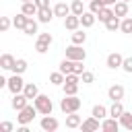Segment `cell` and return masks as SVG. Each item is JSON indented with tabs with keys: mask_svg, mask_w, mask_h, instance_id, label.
Segmentation results:
<instances>
[{
	"mask_svg": "<svg viewBox=\"0 0 132 132\" xmlns=\"http://www.w3.org/2000/svg\"><path fill=\"white\" fill-rule=\"evenodd\" d=\"M109 111H107V107L105 105H95L93 107V111H91V116H95V118H99V120H105V116H107Z\"/></svg>",
	"mask_w": 132,
	"mask_h": 132,
	"instance_id": "obj_31",
	"label": "cell"
},
{
	"mask_svg": "<svg viewBox=\"0 0 132 132\" xmlns=\"http://www.w3.org/2000/svg\"><path fill=\"white\" fill-rule=\"evenodd\" d=\"M27 103H29V99H27V95H25V93H16V95L12 97V101H10L12 109H16V111H21Z\"/></svg>",
	"mask_w": 132,
	"mask_h": 132,
	"instance_id": "obj_11",
	"label": "cell"
},
{
	"mask_svg": "<svg viewBox=\"0 0 132 132\" xmlns=\"http://www.w3.org/2000/svg\"><path fill=\"white\" fill-rule=\"evenodd\" d=\"M56 16V12H54V8H39V12H37V19H39V23H50L52 19Z\"/></svg>",
	"mask_w": 132,
	"mask_h": 132,
	"instance_id": "obj_15",
	"label": "cell"
},
{
	"mask_svg": "<svg viewBox=\"0 0 132 132\" xmlns=\"http://www.w3.org/2000/svg\"><path fill=\"white\" fill-rule=\"evenodd\" d=\"M35 113H39L37 111V107H35V103L33 105H25L21 111H19V116H16V122L21 124V126H27V124H31L33 122V118H35Z\"/></svg>",
	"mask_w": 132,
	"mask_h": 132,
	"instance_id": "obj_2",
	"label": "cell"
},
{
	"mask_svg": "<svg viewBox=\"0 0 132 132\" xmlns=\"http://www.w3.org/2000/svg\"><path fill=\"white\" fill-rule=\"evenodd\" d=\"M10 25H12V21H10L8 16H2V19H0V31H2V33H6V31L10 29Z\"/></svg>",
	"mask_w": 132,
	"mask_h": 132,
	"instance_id": "obj_37",
	"label": "cell"
},
{
	"mask_svg": "<svg viewBox=\"0 0 132 132\" xmlns=\"http://www.w3.org/2000/svg\"><path fill=\"white\" fill-rule=\"evenodd\" d=\"M85 2H91V0H85Z\"/></svg>",
	"mask_w": 132,
	"mask_h": 132,
	"instance_id": "obj_45",
	"label": "cell"
},
{
	"mask_svg": "<svg viewBox=\"0 0 132 132\" xmlns=\"http://www.w3.org/2000/svg\"><path fill=\"white\" fill-rule=\"evenodd\" d=\"M124 87L122 85H111L109 89H107V97L111 99V101H122L124 99Z\"/></svg>",
	"mask_w": 132,
	"mask_h": 132,
	"instance_id": "obj_10",
	"label": "cell"
},
{
	"mask_svg": "<svg viewBox=\"0 0 132 132\" xmlns=\"http://www.w3.org/2000/svg\"><path fill=\"white\" fill-rule=\"evenodd\" d=\"M120 126H122V124H120L118 118H107V120L101 122V130H105V132H118Z\"/></svg>",
	"mask_w": 132,
	"mask_h": 132,
	"instance_id": "obj_12",
	"label": "cell"
},
{
	"mask_svg": "<svg viewBox=\"0 0 132 132\" xmlns=\"http://www.w3.org/2000/svg\"><path fill=\"white\" fill-rule=\"evenodd\" d=\"M122 68H124L128 74H132V58H124V64H122Z\"/></svg>",
	"mask_w": 132,
	"mask_h": 132,
	"instance_id": "obj_39",
	"label": "cell"
},
{
	"mask_svg": "<svg viewBox=\"0 0 132 132\" xmlns=\"http://www.w3.org/2000/svg\"><path fill=\"white\" fill-rule=\"evenodd\" d=\"M35 4H37L39 8H47V6H50V0H35Z\"/></svg>",
	"mask_w": 132,
	"mask_h": 132,
	"instance_id": "obj_41",
	"label": "cell"
},
{
	"mask_svg": "<svg viewBox=\"0 0 132 132\" xmlns=\"http://www.w3.org/2000/svg\"><path fill=\"white\" fill-rule=\"evenodd\" d=\"M25 70H27V60L19 58V60L14 62V66H12V72H16V74H23Z\"/></svg>",
	"mask_w": 132,
	"mask_h": 132,
	"instance_id": "obj_34",
	"label": "cell"
},
{
	"mask_svg": "<svg viewBox=\"0 0 132 132\" xmlns=\"http://www.w3.org/2000/svg\"><path fill=\"white\" fill-rule=\"evenodd\" d=\"M78 82H80V74H66V80H64V95H76L78 91Z\"/></svg>",
	"mask_w": 132,
	"mask_h": 132,
	"instance_id": "obj_4",
	"label": "cell"
},
{
	"mask_svg": "<svg viewBox=\"0 0 132 132\" xmlns=\"http://www.w3.org/2000/svg\"><path fill=\"white\" fill-rule=\"evenodd\" d=\"M0 130H2V132H12L14 126H12V122H2V124H0Z\"/></svg>",
	"mask_w": 132,
	"mask_h": 132,
	"instance_id": "obj_40",
	"label": "cell"
},
{
	"mask_svg": "<svg viewBox=\"0 0 132 132\" xmlns=\"http://www.w3.org/2000/svg\"><path fill=\"white\" fill-rule=\"evenodd\" d=\"M95 21H97V14H95V12H91V10H85V12L80 14V25H82L85 29L93 27V25H95Z\"/></svg>",
	"mask_w": 132,
	"mask_h": 132,
	"instance_id": "obj_13",
	"label": "cell"
},
{
	"mask_svg": "<svg viewBox=\"0 0 132 132\" xmlns=\"http://www.w3.org/2000/svg\"><path fill=\"white\" fill-rule=\"evenodd\" d=\"M116 2H118V0H101V4H103V6H113Z\"/></svg>",
	"mask_w": 132,
	"mask_h": 132,
	"instance_id": "obj_42",
	"label": "cell"
},
{
	"mask_svg": "<svg viewBox=\"0 0 132 132\" xmlns=\"http://www.w3.org/2000/svg\"><path fill=\"white\" fill-rule=\"evenodd\" d=\"M21 12H25L27 16H33V14H37V12H39V6H37L35 2H23Z\"/></svg>",
	"mask_w": 132,
	"mask_h": 132,
	"instance_id": "obj_21",
	"label": "cell"
},
{
	"mask_svg": "<svg viewBox=\"0 0 132 132\" xmlns=\"http://www.w3.org/2000/svg\"><path fill=\"white\" fill-rule=\"evenodd\" d=\"M54 12H56V16H62V19H66L72 10H70V6L66 4V2H58L56 6H54Z\"/></svg>",
	"mask_w": 132,
	"mask_h": 132,
	"instance_id": "obj_18",
	"label": "cell"
},
{
	"mask_svg": "<svg viewBox=\"0 0 132 132\" xmlns=\"http://www.w3.org/2000/svg\"><path fill=\"white\" fill-rule=\"evenodd\" d=\"M27 21H29V16L25 14V12H19L14 19H12V25L16 27V29H25V25H27Z\"/></svg>",
	"mask_w": 132,
	"mask_h": 132,
	"instance_id": "obj_26",
	"label": "cell"
},
{
	"mask_svg": "<svg viewBox=\"0 0 132 132\" xmlns=\"http://www.w3.org/2000/svg\"><path fill=\"white\" fill-rule=\"evenodd\" d=\"M120 25H122L120 16H116V14H113V16L105 23V29H107V31H118V29H120Z\"/></svg>",
	"mask_w": 132,
	"mask_h": 132,
	"instance_id": "obj_29",
	"label": "cell"
},
{
	"mask_svg": "<svg viewBox=\"0 0 132 132\" xmlns=\"http://www.w3.org/2000/svg\"><path fill=\"white\" fill-rule=\"evenodd\" d=\"M23 93L27 95V99H35V97L39 95V89H37V85H35V82H27V85H25V89H23Z\"/></svg>",
	"mask_w": 132,
	"mask_h": 132,
	"instance_id": "obj_23",
	"label": "cell"
},
{
	"mask_svg": "<svg viewBox=\"0 0 132 132\" xmlns=\"http://www.w3.org/2000/svg\"><path fill=\"white\" fill-rule=\"evenodd\" d=\"M113 14H116V12H113V8H111V6H103V8H101V12L97 14V19H99L101 23H107Z\"/></svg>",
	"mask_w": 132,
	"mask_h": 132,
	"instance_id": "obj_24",
	"label": "cell"
},
{
	"mask_svg": "<svg viewBox=\"0 0 132 132\" xmlns=\"http://www.w3.org/2000/svg\"><path fill=\"white\" fill-rule=\"evenodd\" d=\"M14 56H10V54H2L0 56V68H4V70H12V66H14Z\"/></svg>",
	"mask_w": 132,
	"mask_h": 132,
	"instance_id": "obj_20",
	"label": "cell"
},
{
	"mask_svg": "<svg viewBox=\"0 0 132 132\" xmlns=\"http://www.w3.org/2000/svg\"><path fill=\"white\" fill-rule=\"evenodd\" d=\"M105 64H107V68H111V70L122 68V64H124V56H122V54H118V52H113V54H109V56H107Z\"/></svg>",
	"mask_w": 132,
	"mask_h": 132,
	"instance_id": "obj_9",
	"label": "cell"
},
{
	"mask_svg": "<svg viewBox=\"0 0 132 132\" xmlns=\"http://www.w3.org/2000/svg\"><path fill=\"white\" fill-rule=\"evenodd\" d=\"M41 130H45V132H56L58 128H60V122L56 120V118H52V113L50 116H43L41 118Z\"/></svg>",
	"mask_w": 132,
	"mask_h": 132,
	"instance_id": "obj_8",
	"label": "cell"
},
{
	"mask_svg": "<svg viewBox=\"0 0 132 132\" xmlns=\"http://www.w3.org/2000/svg\"><path fill=\"white\" fill-rule=\"evenodd\" d=\"M120 124H122V128H126V130H132V113L130 111H124L120 118Z\"/></svg>",
	"mask_w": 132,
	"mask_h": 132,
	"instance_id": "obj_27",
	"label": "cell"
},
{
	"mask_svg": "<svg viewBox=\"0 0 132 132\" xmlns=\"http://www.w3.org/2000/svg\"><path fill=\"white\" fill-rule=\"evenodd\" d=\"M74 66H76V60H70V58H66V60H62V62H60V72H64V74H70V72H74Z\"/></svg>",
	"mask_w": 132,
	"mask_h": 132,
	"instance_id": "obj_22",
	"label": "cell"
},
{
	"mask_svg": "<svg viewBox=\"0 0 132 132\" xmlns=\"http://www.w3.org/2000/svg\"><path fill=\"white\" fill-rule=\"evenodd\" d=\"M70 10H72V14H82L85 12V0H72V4H70Z\"/></svg>",
	"mask_w": 132,
	"mask_h": 132,
	"instance_id": "obj_28",
	"label": "cell"
},
{
	"mask_svg": "<svg viewBox=\"0 0 132 132\" xmlns=\"http://www.w3.org/2000/svg\"><path fill=\"white\" fill-rule=\"evenodd\" d=\"M60 109L64 113H74L80 109V99L76 95H64V99L60 101Z\"/></svg>",
	"mask_w": 132,
	"mask_h": 132,
	"instance_id": "obj_1",
	"label": "cell"
},
{
	"mask_svg": "<svg viewBox=\"0 0 132 132\" xmlns=\"http://www.w3.org/2000/svg\"><path fill=\"white\" fill-rule=\"evenodd\" d=\"M66 58H70V60H82V62H85L87 52H85L80 45L72 43V45H68V47H66Z\"/></svg>",
	"mask_w": 132,
	"mask_h": 132,
	"instance_id": "obj_7",
	"label": "cell"
},
{
	"mask_svg": "<svg viewBox=\"0 0 132 132\" xmlns=\"http://www.w3.org/2000/svg\"><path fill=\"white\" fill-rule=\"evenodd\" d=\"M27 35H33V33H37V21L33 19V16H29V21H27V25H25V29H23Z\"/></svg>",
	"mask_w": 132,
	"mask_h": 132,
	"instance_id": "obj_32",
	"label": "cell"
},
{
	"mask_svg": "<svg viewBox=\"0 0 132 132\" xmlns=\"http://www.w3.org/2000/svg\"><path fill=\"white\" fill-rule=\"evenodd\" d=\"M64 80H66V74L60 72V70L50 74V82H52V85H64Z\"/></svg>",
	"mask_w": 132,
	"mask_h": 132,
	"instance_id": "obj_30",
	"label": "cell"
},
{
	"mask_svg": "<svg viewBox=\"0 0 132 132\" xmlns=\"http://www.w3.org/2000/svg\"><path fill=\"white\" fill-rule=\"evenodd\" d=\"M80 80H82L85 85H91V82L95 80V74H93V72H89V70H85V72L80 74Z\"/></svg>",
	"mask_w": 132,
	"mask_h": 132,
	"instance_id": "obj_38",
	"label": "cell"
},
{
	"mask_svg": "<svg viewBox=\"0 0 132 132\" xmlns=\"http://www.w3.org/2000/svg\"><path fill=\"white\" fill-rule=\"evenodd\" d=\"M82 118L74 111V113H66V128H80Z\"/></svg>",
	"mask_w": 132,
	"mask_h": 132,
	"instance_id": "obj_16",
	"label": "cell"
},
{
	"mask_svg": "<svg viewBox=\"0 0 132 132\" xmlns=\"http://www.w3.org/2000/svg\"><path fill=\"white\" fill-rule=\"evenodd\" d=\"M25 85H27V82H25V80L21 78V74H16V72H14V74H12L10 78H8V87H6V89H8V91H10L12 95H16V93H23Z\"/></svg>",
	"mask_w": 132,
	"mask_h": 132,
	"instance_id": "obj_5",
	"label": "cell"
},
{
	"mask_svg": "<svg viewBox=\"0 0 132 132\" xmlns=\"http://www.w3.org/2000/svg\"><path fill=\"white\" fill-rule=\"evenodd\" d=\"M113 12H116V16H120V19L128 16V2H122V0H118V2L113 4Z\"/></svg>",
	"mask_w": 132,
	"mask_h": 132,
	"instance_id": "obj_19",
	"label": "cell"
},
{
	"mask_svg": "<svg viewBox=\"0 0 132 132\" xmlns=\"http://www.w3.org/2000/svg\"><path fill=\"white\" fill-rule=\"evenodd\" d=\"M33 103H35V107H37V111H39L41 116H50L52 109H54L52 99H50L47 95H37V97L33 99Z\"/></svg>",
	"mask_w": 132,
	"mask_h": 132,
	"instance_id": "obj_3",
	"label": "cell"
},
{
	"mask_svg": "<svg viewBox=\"0 0 132 132\" xmlns=\"http://www.w3.org/2000/svg\"><path fill=\"white\" fill-rule=\"evenodd\" d=\"M101 8H103V4H101V0H91V2H89V10H91V12H95V14H99V12H101Z\"/></svg>",
	"mask_w": 132,
	"mask_h": 132,
	"instance_id": "obj_36",
	"label": "cell"
},
{
	"mask_svg": "<svg viewBox=\"0 0 132 132\" xmlns=\"http://www.w3.org/2000/svg\"><path fill=\"white\" fill-rule=\"evenodd\" d=\"M21 2H35V0H21Z\"/></svg>",
	"mask_w": 132,
	"mask_h": 132,
	"instance_id": "obj_43",
	"label": "cell"
},
{
	"mask_svg": "<svg viewBox=\"0 0 132 132\" xmlns=\"http://www.w3.org/2000/svg\"><path fill=\"white\" fill-rule=\"evenodd\" d=\"M124 111H126V109H124L122 101H113V103H111V107H109V116H111V118H120Z\"/></svg>",
	"mask_w": 132,
	"mask_h": 132,
	"instance_id": "obj_25",
	"label": "cell"
},
{
	"mask_svg": "<svg viewBox=\"0 0 132 132\" xmlns=\"http://www.w3.org/2000/svg\"><path fill=\"white\" fill-rule=\"evenodd\" d=\"M120 31H122V33H132V16H124V19H122Z\"/></svg>",
	"mask_w": 132,
	"mask_h": 132,
	"instance_id": "obj_35",
	"label": "cell"
},
{
	"mask_svg": "<svg viewBox=\"0 0 132 132\" xmlns=\"http://www.w3.org/2000/svg\"><path fill=\"white\" fill-rule=\"evenodd\" d=\"M122 2H130V0H122Z\"/></svg>",
	"mask_w": 132,
	"mask_h": 132,
	"instance_id": "obj_44",
	"label": "cell"
},
{
	"mask_svg": "<svg viewBox=\"0 0 132 132\" xmlns=\"http://www.w3.org/2000/svg\"><path fill=\"white\" fill-rule=\"evenodd\" d=\"M85 41H87V33H82V31H78V29H76V31L72 33V43H76V45H82Z\"/></svg>",
	"mask_w": 132,
	"mask_h": 132,
	"instance_id": "obj_33",
	"label": "cell"
},
{
	"mask_svg": "<svg viewBox=\"0 0 132 132\" xmlns=\"http://www.w3.org/2000/svg\"><path fill=\"white\" fill-rule=\"evenodd\" d=\"M64 27H66L68 31H76V29L80 27V16H78V14H68V16L64 19Z\"/></svg>",
	"mask_w": 132,
	"mask_h": 132,
	"instance_id": "obj_14",
	"label": "cell"
},
{
	"mask_svg": "<svg viewBox=\"0 0 132 132\" xmlns=\"http://www.w3.org/2000/svg\"><path fill=\"white\" fill-rule=\"evenodd\" d=\"M50 45H52V35L50 33H41L37 37V41H35V52L37 54H45L50 50Z\"/></svg>",
	"mask_w": 132,
	"mask_h": 132,
	"instance_id": "obj_6",
	"label": "cell"
},
{
	"mask_svg": "<svg viewBox=\"0 0 132 132\" xmlns=\"http://www.w3.org/2000/svg\"><path fill=\"white\" fill-rule=\"evenodd\" d=\"M80 128H82V130H99V128H101V124H99V118H95V116L87 118V120L80 124Z\"/></svg>",
	"mask_w": 132,
	"mask_h": 132,
	"instance_id": "obj_17",
	"label": "cell"
}]
</instances>
